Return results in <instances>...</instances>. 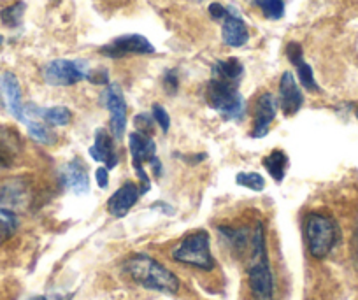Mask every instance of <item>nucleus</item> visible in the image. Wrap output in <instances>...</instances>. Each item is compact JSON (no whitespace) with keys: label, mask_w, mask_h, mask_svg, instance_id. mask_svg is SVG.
Returning a JSON list of instances; mask_svg holds the SVG:
<instances>
[{"label":"nucleus","mask_w":358,"mask_h":300,"mask_svg":"<svg viewBox=\"0 0 358 300\" xmlns=\"http://www.w3.org/2000/svg\"><path fill=\"white\" fill-rule=\"evenodd\" d=\"M250 264H248V286L253 300H276L273 269L268 262L267 241H265L264 223H255L251 230Z\"/></svg>","instance_id":"1"},{"label":"nucleus","mask_w":358,"mask_h":300,"mask_svg":"<svg viewBox=\"0 0 358 300\" xmlns=\"http://www.w3.org/2000/svg\"><path fill=\"white\" fill-rule=\"evenodd\" d=\"M123 272L139 286L174 295L181 288L178 276L148 253H136L123 262Z\"/></svg>","instance_id":"2"},{"label":"nucleus","mask_w":358,"mask_h":300,"mask_svg":"<svg viewBox=\"0 0 358 300\" xmlns=\"http://www.w3.org/2000/svg\"><path fill=\"white\" fill-rule=\"evenodd\" d=\"M171 258L178 264L199 269V271H213L216 265L211 253V239L206 230H195L187 234L171 251Z\"/></svg>","instance_id":"3"},{"label":"nucleus","mask_w":358,"mask_h":300,"mask_svg":"<svg viewBox=\"0 0 358 300\" xmlns=\"http://www.w3.org/2000/svg\"><path fill=\"white\" fill-rule=\"evenodd\" d=\"M339 239L336 220L325 213H309L306 216V243L309 255L316 260H323L330 255Z\"/></svg>","instance_id":"4"},{"label":"nucleus","mask_w":358,"mask_h":300,"mask_svg":"<svg viewBox=\"0 0 358 300\" xmlns=\"http://www.w3.org/2000/svg\"><path fill=\"white\" fill-rule=\"evenodd\" d=\"M206 100L225 120L239 122L244 116V99L234 83L213 79L206 86Z\"/></svg>","instance_id":"5"},{"label":"nucleus","mask_w":358,"mask_h":300,"mask_svg":"<svg viewBox=\"0 0 358 300\" xmlns=\"http://www.w3.org/2000/svg\"><path fill=\"white\" fill-rule=\"evenodd\" d=\"M90 69L85 60H58L48 62L43 67V78L50 86H72L88 76Z\"/></svg>","instance_id":"6"},{"label":"nucleus","mask_w":358,"mask_h":300,"mask_svg":"<svg viewBox=\"0 0 358 300\" xmlns=\"http://www.w3.org/2000/svg\"><path fill=\"white\" fill-rule=\"evenodd\" d=\"M155 46L139 34H129L113 39L106 46L101 48V55L108 58H123L129 55H153Z\"/></svg>","instance_id":"7"},{"label":"nucleus","mask_w":358,"mask_h":300,"mask_svg":"<svg viewBox=\"0 0 358 300\" xmlns=\"http://www.w3.org/2000/svg\"><path fill=\"white\" fill-rule=\"evenodd\" d=\"M102 102L111 113V134L116 141L123 139L127 127V104L122 88L118 85H108L102 93Z\"/></svg>","instance_id":"8"},{"label":"nucleus","mask_w":358,"mask_h":300,"mask_svg":"<svg viewBox=\"0 0 358 300\" xmlns=\"http://www.w3.org/2000/svg\"><path fill=\"white\" fill-rule=\"evenodd\" d=\"M278 113V100L274 99L273 93H262L258 100L255 102V113H253V130H251V137L253 139H260L268 134V127L274 122Z\"/></svg>","instance_id":"9"},{"label":"nucleus","mask_w":358,"mask_h":300,"mask_svg":"<svg viewBox=\"0 0 358 300\" xmlns=\"http://www.w3.org/2000/svg\"><path fill=\"white\" fill-rule=\"evenodd\" d=\"M304 104V95L299 88L295 76L290 71L283 72L280 79V92H278V108L287 116L297 115Z\"/></svg>","instance_id":"10"},{"label":"nucleus","mask_w":358,"mask_h":300,"mask_svg":"<svg viewBox=\"0 0 358 300\" xmlns=\"http://www.w3.org/2000/svg\"><path fill=\"white\" fill-rule=\"evenodd\" d=\"M0 95L4 100V106L16 120L25 122V106L22 100V86L18 78L13 72H4L0 76Z\"/></svg>","instance_id":"11"},{"label":"nucleus","mask_w":358,"mask_h":300,"mask_svg":"<svg viewBox=\"0 0 358 300\" xmlns=\"http://www.w3.org/2000/svg\"><path fill=\"white\" fill-rule=\"evenodd\" d=\"M222 37L223 43L227 46L232 48H241L248 43L250 39V30H248V25L244 23V20L241 18L239 11H237L234 6H229V15L223 20L222 27Z\"/></svg>","instance_id":"12"},{"label":"nucleus","mask_w":358,"mask_h":300,"mask_svg":"<svg viewBox=\"0 0 358 300\" xmlns=\"http://www.w3.org/2000/svg\"><path fill=\"white\" fill-rule=\"evenodd\" d=\"M139 195L141 190L137 188V185H134V183H125L123 186H120V188L113 193L111 199L108 200L109 215H113L115 218H123V216L136 206V202L139 200Z\"/></svg>","instance_id":"13"},{"label":"nucleus","mask_w":358,"mask_h":300,"mask_svg":"<svg viewBox=\"0 0 358 300\" xmlns=\"http://www.w3.org/2000/svg\"><path fill=\"white\" fill-rule=\"evenodd\" d=\"M90 157L94 158L95 162L106 164L108 171H111L118 164V155H116L115 143H113L111 136L104 129H99L95 132V143L94 146L90 148Z\"/></svg>","instance_id":"14"},{"label":"nucleus","mask_w":358,"mask_h":300,"mask_svg":"<svg viewBox=\"0 0 358 300\" xmlns=\"http://www.w3.org/2000/svg\"><path fill=\"white\" fill-rule=\"evenodd\" d=\"M64 183L76 195H85L90 190V178L86 165L79 158H72L64 169Z\"/></svg>","instance_id":"15"},{"label":"nucleus","mask_w":358,"mask_h":300,"mask_svg":"<svg viewBox=\"0 0 358 300\" xmlns=\"http://www.w3.org/2000/svg\"><path fill=\"white\" fill-rule=\"evenodd\" d=\"M218 232L220 236H222V239L227 243V246H229L237 257H243V255L250 253V246H251L250 229H246V227L222 225L218 227Z\"/></svg>","instance_id":"16"},{"label":"nucleus","mask_w":358,"mask_h":300,"mask_svg":"<svg viewBox=\"0 0 358 300\" xmlns=\"http://www.w3.org/2000/svg\"><path fill=\"white\" fill-rule=\"evenodd\" d=\"M129 148L132 155V165H143L144 162H150L157 157V144L153 137L141 132H132L129 136Z\"/></svg>","instance_id":"17"},{"label":"nucleus","mask_w":358,"mask_h":300,"mask_svg":"<svg viewBox=\"0 0 358 300\" xmlns=\"http://www.w3.org/2000/svg\"><path fill=\"white\" fill-rule=\"evenodd\" d=\"M25 118L27 116H36V118L43 120L46 125L51 127H64L71 122L72 115L67 108L64 106H55V108H37V106L29 104L25 106Z\"/></svg>","instance_id":"18"},{"label":"nucleus","mask_w":358,"mask_h":300,"mask_svg":"<svg viewBox=\"0 0 358 300\" xmlns=\"http://www.w3.org/2000/svg\"><path fill=\"white\" fill-rule=\"evenodd\" d=\"M244 67L237 58H227V60H218L213 65V79H220L225 83H234L237 85L243 78Z\"/></svg>","instance_id":"19"},{"label":"nucleus","mask_w":358,"mask_h":300,"mask_svg":"<svg viewBox=\"0 0 358 300\" xmlns=\"http://www.w3.org/2000/svg\"><path fill=\"white\" fill-rule=\"evenodd\" d=\"M264 167L267 169V172L273 176V179L276 183H281L285 179L288 167V157L283 150H274L273 153H268L267 157L262 160Z\"/></svg>","instance_id":"20"},{"label":"nucleus","mask_w":358,"mask_h":300,"mask_svg":"<svg viewBox=\"0 0 358 300\" xmlns=\"http://www.w3.org/2000/svg\"><path fill=\"white\" fill-rule=\"evenodd\" d=\"M18 136L6 129H0V165H9L18 155Z\"/></svg>","instance_id":"21"},{"label":"nucleus","mask_w":358,"mask_h":300,"mask_svg":"<svg viewBox=\"0 0 358 300\" xmlns=\"http://www.w3.org/2000/svg\"><path fill=\"white\" fill-rule=\"evenodd\" d=\"M25 188L20 186L18 183H11L4 185L0 188V204L4 206H22L25 200Z\"/></svg>","instance_id":"22"},{"label":"nucleus","mask_w":358,"mask_h":300,"mask_svg":"<svg viewBox=\"0 0 358 300\" xmlns=\"http://www.w3.org/2000/svg\"><path fill=\"white\" fill-rule=\"evenodd\" d=\"M267 20H281L285 16V0H251Z\"/></svg>","instance_id":"23"},{"label":"nucleus","mask_w":358,"mask_h":300,"mask_svg":"<svg viewBox=\"0 0 358 300\" xmlns=\"http://www.w3.org/2000/svg\"><path fill=\"white\" fill-rule=\"evenodd\" d=\"M25 2H16V4L9 6V8L2 9L0 13V18H2V23L6 27H11V29H16V27L22 25L23 15H25Z\"/></svg>","instance_id":"24"},{"label":"nucleus","mask_w":358,"mask_h":300,"mask_svg":"<svg viewBox=\"0 0 358 300\" xmlns=\"http://www.w3.org/2000/svg\"><path fill=\"white\" fill-rule=\"evenodd\" d=\"M25 123H27V129H29L30 137H32L34 141H37V143L53 144L55 141H57V136H55V134L51 132L46 125H44V123L30 122V120H27Z\"/></svg>","instance_id":"25"},{"label":"nucleus","mask_w":358,"mask_h":300,"mask_svg":"<svg viewBox=\"0 0 358 300\" xmlns=\"http://www.w3.org/2000/svg\"><path fill=\"white\" fill-rule=\"evenodd\" d=\"M295 69H297L299 81H301V85L304 86L308 92H320V86L316 85L311 65L306 64V60H301L299 64H295Z\"/></svg>","instance_id":"26"},{"label":"nucleus","mask_w":358,"mask_h":300,"mask_svg":"<svg viewBox=\"0 0 358 300\" xmlns=\"http://www.w3.org/2000/svg\"><path fill=\"white\" fill-rule=\"evenodd\" d=\"M18 229V218L9 209L0 208V239L11 237Z\"/></svg>","instance_id":"27"},{"label":"nucleus","mask_w":358,"mask_h":300,"mask_svg":"<svg viewBox=\"0 0 358 300\" xmlns=\"http://www.w3.org/2000/svg\"><path fill=\"white\" fill-rule=\"evenodd\" d=\"M236 183L244 188L253 190V192H262L265 188V179L257 172H239L236 176Z\"/></svg>","instance_id":"28"},{"label":"nucleus","mask_w":358,"mask_h":300,"mask_svg":"<svg viewBox=\"0 0 358 300\" xmlns=\"http://www.w3.org/2000/svg\"><path fill=\"white\" fill-rule=\"evenodd\" d=\"M151 116H153L155 122L158 123L162 132L167 134L169 129H171V116H169V113L165 111V108H162L160 104H155L153 109H151Z\"/></svg>","instance_id":"29"},{"label":"nucleus","mask_w":358,"mask_h":300,"mask_svg":"<svg viewBox=\"0 0 358 300\" xmlns=\"http://www.w3.org/2000/svg\"><path fill=\"white\" fill-rule=\"evenodd\" d=\"M134 123H136V127H137V132L146 134V136H153L155 120L151 115H146V113H143V115H137L136 118H134Z\"/></svg>","instance_id":"30"},{"label":"nucleus","mask_w":358,"mask_h":300,"mask_svg":"<svg viewBox=\"0 0 358 300\" xmlns=\"http://www.w3.org/2000/svg\"><path fill=\"white\" fill-rule=\"evenodd\" d=\"M164 88L169 95H174L179 88V78H178V72L174 69H169L165 71L164 74Z\"/></svg>","instance_id":"31"},{"label":"nucleus","mask_w":358,"mask_h":300,"mask_svg":"<svg viewBox=\"0 0 358 300\" xmlns=\"http://www.w3.org/2000/svg\"><path fill=\"white\" fill-rule=\"evenodd\" d=\"M287 57L292 64H299L301 60H304V51H302V46L299 43H290L287 46Z\"/></svg>","instance_id":"32"},{"label":"nucleus","mask_w":358,"mask_h":300,"mask_svg":"<svg viewBox=\"0 0 358 300\" xmlns=\"http://www.w3.org/2000/svg\"><path fill=\"white\" fill-rule=\"evenodd\" d=\"M90 83L94 85H109V74L104 69H99V71H90L88 76H86Z\"/></svg>","instance_id":"33"},{"label":"nucleus","mask_w":358,"mask_h":300,"mask_svg":"<svg viewBox=\"0 0 358 300\" xmlns=\"http://www.w3.org/2000/svg\"><path fill=\"white\" fill-rule=\"evenodd\" d=\"M209 15H211L213 20L223 22V20L227 18V15H229V8L222 6L220 2H213V4L209 6Z\"/></svg>","instance_id":"34"},{"label":"nucleus","mask_w":358,"mask_h":300,"mask_svg":"<svg viewBox=\"0 0 358 300\" xmlns=\"http://www.w3.org/2000/svg\"><path fill=\"white\" fill-rule=\"evenodd\" d=\"M72 293L69 295H64V293H48V295H36V297H30L27 300H72Z\"/></svg>","instance_id":"35"},{"label":"nucleus","mask_w":358,"mask_h":300,"mask_svg":"<svg viewBox=\"0 0 358 300\" xmlns=\"http://www.w3.org/2000/svg\"><path fill=\"white\" fill-rule=\"evenodd\" d=\"M95 179H97L99 186L101 188H106L109 183V171L106 167H99L97 171H95Z\"/></svg>","instance_id":"36"},{"label":"nucleus","mask_w":358,"mask_h":300,"mask_svg":"<svg viewBox=\"0 0 358 300\" xmlns=\"http://www.w3.org/2000/svg\"><path fill=\"white\" fill-rule=\"evenodd\" d=\"M150 165H151V169H153L155 176H157V178H160V176H162V164H160V160H158V157L151 158Z\"/></svg>","instance_id":"37"},{"label":"nucleus","mask_w":358,"mask_h":300,"mask_svg":"<svg viewBox=\"0 0 358 300\" xmlns=\"http://www.w3.org/2000/svg\"><path fill=\"white\" fill-rule=\"evenodd\" d=\"M353 250H355V255H357V258H358V227H357V230H355V236H353Z\"/></svg>","instance_id":"38"},{"label":"nucleus","mask_w":358,"mask_h":300,"mask_svg":"<svg viewBox=\"0 0 358 300\" xmlns=\"http://www.w3.org/2000/svg\"><path fill=\"white\" fill-rule=\"evenodd\" d=\"M2 43H4V37L0 36V46H2Z\"/></svg>","instance_id":"39"},{"label":"nucleus","mask_w":358,"mask_h":300,"mask_svg":"<svg viewBox=\"0 0 358 300\" xmlns=\"http://www.w3.org/2000/svg\"><path fill=\"white\" fill-rule=\"evenodd\" d=\"M355 115H357V120H358V109H357V113H355Z\"/></svg>","instance_id":"40"},{"label":"nucleus","mask_w":358,"mask_h":300,"mask_svg":"<svg viewBox=\"0 0 358 300\" xmlns=\"http://www.w3.org/2000/svg\"><path fill=\"white\" fill-rule=\"evenodd\" d=\"M195 2H202V0H195Z\"/></svg>","instance_id":"41"}]
</instances>
